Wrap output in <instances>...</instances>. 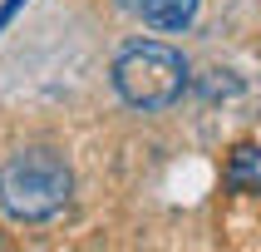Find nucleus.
<instances>
[{"mask_svg":"<svg viewBox=\"0 0 261 252\" xmlns=\"http://www.w3.org/2000/svg\"><path fill=\"white\" fill-rule=\"evenodd\" d=\"M74 173L55 148H25L0 163V208L15 222H49L69 208Z\"/></svg>","mask_w":261,"mask_h":252,"instance_id":"nucleus-1","label":"nucleus"},{"mask_svg":"<svg viewBox=\"0 0 261 252\" xmlns=\"http://www.w3.org/2000/svg\"><path fill=\"white\" fill-rule=\"evenodd\" d=\"M114 89L128 109H168L188 89V59L163 40H133L114 59Z\"/></svg>","mask_w":261,"mask_h":252,"instance_id":"nucleus-2","label":"nucleus"},{"mask_svg":"<svg viewBox=\"0 0 261 252\" xmlns=\"http://www.w3.org/2000/svg\"><path fill=\"white\" fill-rule=\"evenodd\" d=\"M153 30H182L192 25V15H197V0H138V10Z\"/></svg>","mask_w":261,"mask_h":252,"instance_id":"nucleus-3","label":"nucleus"},{"mask_svg":"<svg viewBox=\"0 0 261 252\" xmlns=\"http://www.w3.org/2000/svg\"><path fill=\"white\" fill-rule=\"evenodd\" d=\"M227 188L232 193H261V148L242 144L227 158Z\"/></svg>","mask_w":261,"mask_h":252,"instance_id":"nucleus-4","label":"nucleus"},{"mask_svg":"<svg viewBox=\"0 0 261 252\" xmlns=\"http://www.w3.org/2000/svg\"><path fill=\"white\" fill-rule=\"evenodd\" d=\"M118 5H123V10H138V0H118Z\"/></svg>","mask_w":261,"mask_h":252,"instance_id":"nucleus-5","label":"nucleus"},{"mask_svg":"<svg viewBox=\"0 0 261 252\" xmlns=\"http://www.w3.org/2000/svg\"><path fill=\"white\" fill-rule=\"evenodd\" d=\"M5 247H10V242H5V237H0V252H5Z\"/></svg>","mask_w":261,"mask_h":252,"instance_id":"nucleus-6","label":"nucleus"}]
</instances>
